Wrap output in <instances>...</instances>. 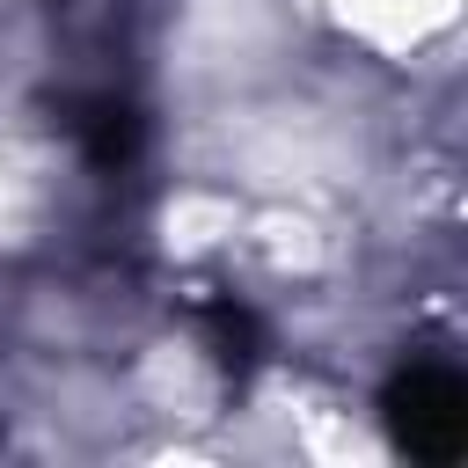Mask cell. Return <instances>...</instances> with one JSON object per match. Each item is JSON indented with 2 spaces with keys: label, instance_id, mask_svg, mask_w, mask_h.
<instances>
[{
  "label": "cell",
  "instance_id": "obj_1",
  "mask_svg": "<svg viewBox=\"0 0 468 468\" xmlns=\"http://www.w3.org/2000/svg\"><path fill=\"white\" fill-rule=\"evenodd\" d=\"M388 424L417 461H461L468 446V380L453 366H402L388 388Z\"/></svg>",
  "mask_w": 468,
  "mask_h": 468
}]
</instances>
